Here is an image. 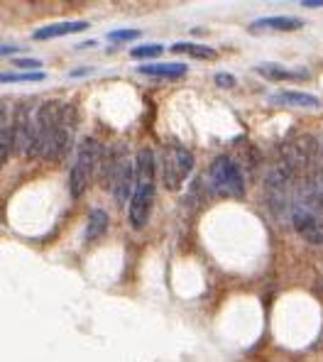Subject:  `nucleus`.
<instances>
[{
  "mask_svg": "<svg viewBox=\"0 0 323 362\" xmlns=\"http://www.w3.org/2000/svg\"><path fill=\"white\" fill-rule=\"evenodd\" d=\"M155 191H157V159L152 150H140L135 159V191L128 206V221L135 230L150 223L152 206H155Z\"/></svg>",
  "mask_w": 323,
  "mask_h": 362,
  "instance_id": "obj_1",
  "label": "nucleus"
},
{
  "mask_svg": "<svg viewBox=\"0 0 323 362\" xmlns=\"http://www.w3.org/2000/svg\"><path fill=\"white\" fill-rule=\"evenodd\" d=\"M98 162H100L98 142L93 137H86L78 145L76 157L71 162V172H69V194H71V199H81L86 194V189L91 186L93 177H96Z\"/></svg>",
  "mask_w": 323,
  "mask_h": 362,
  "instance_id": "obj_2",
  "label": "nucleus"
},
{
  "mask_svg": "<svg viewBox=\"0 0 323 362\" xmlns=\"http://www.w3.org/2000/svg\"><path fill=\"white\" fill-rule=\"evenodd\" d=\"M160 169H162L164 186L169 191H179L194 169V154L184 145H179V142H169L162 150Z\"/></svg>",
  "mask_w": 323,
  "mask_h": 362,
  "instance_id": "obj_3",
  "label": "nucleus"
},
{
  "mask_svg": "<svg viewBox=\"0 0 323 362\" xmlns=\"http://www.w3.org/2000/svg\"><path fill=\"white\" fill-rule=\"evenodd\" d=\"M209 184L213 194L223 196V199H242L245 196V179H242L240 167L230 157L213 159L209 169Z\"/></svg>",
  "mask_w": 323,
  "mask_h": 362,
  "instance_id": "obj_4",
  "label": "nucleus"
},
{
  "mask_svg": "<svg viewBox=\"0 0 323 362\" xmlns=\"http://www.w3.org/2000/svg\"><path fill=\"white\" fill-rule=\"evenodd\" d=\"M291 226L294 230L304 238L306 243L321 245L323 243V218L316 209H311L309 204H296L291 209Z\"/></svg>",
  "mask_w": 323,
  "mask_h": 362,
  "instance_id": "obj_5",
  "label": "nucleus"
},
{
  "mask_svg": "<svg viewBox=\"0 0 323 362\" xmlns=\"http://www.w3.org/2000/svg\"><path fill=\"white\" fill-rule=\"evenodd\" d=\"M74 132H76V113H74L71 105H66L64 118H61V122L54 127V132L49 135L42 157H47V159H61V157H64V154L69 152V147H71Z\"/></svg>",
  "mask_w": 323,
  "mask_h": 362,
  "instance_id": "obj_6",
  "label": "nucleus"
},
{
  "mask_svg": "<svg viewBox=\"0 0 323 362\" xmlns=\"http://www.w3.org/2000/svg\"><path fill=\"white\" fill-rule=\"evenodd\" d=\"M110 191H113L115 201L120 206L132 199V191H135V164L128 157H123V162H120L118 172L113 177V184H110Z\"/></svg>",
  "mask_w": 323,
  "mask_h": 362,
  "instance_id": "obj_7",
  "label": "nucleus"
},
{
  "mask_svg": "<svg viewBox=\"0 0 323 362\" xmlns=\"http://www.w3.org/2000/svg\"><path fill=\"white\" fill-rule=\"evenodd\" d=\"M304 23L299 18H287V15H279V18H262L255 20L250 25V32H294L301 30Z\"/></svg>",
  "mask_w": 323,
  "mask_h": 362,
  "instance_id": "obj_8",
  "label": "nucleus"
},
{
  "mask_svg": "<svg viewBox=\"0 0 323 362\" xmlns=\"http://www.w3.org/2000/svg\"><path fill=\"white\" fill-rule=\"evenodd\" d=\"M272 103L279 105H296V108H321V100L311 93H301V90H277L269 95Z\"/></svg>",
  "mask_w": 323,
  "mask_h": 362,
  "instance_id": "obj_9",
  "label": "nucleus"
},
{
  "mask_svg": "<svg viewBox=\"0 0 323 362\" xmlns=\"http://www.w3.org/2000/svg\"><path fill=\"white\" fill-rule=\"evenodd\" d=\"M88 28L86 20H74V23H57V25H47L35 32V40H54V37H64V35H76Z\"/></svg>",
  "mask_w": 323,
  "mask_h": 362,
  "instance_id": "obj_10",
  "label": "nucleus"
},
{
  "mask_svg": "<svg viewBox=\"0 0 323 362\" xmlns=\"http://www.w3.org/2000/svg\"><path fill=\"white\" fill-rule=\"evenodd\" d=\"M140 74H147V76H167V78H179L189 71L187 64L179 62H167V64H145V66L137 69Z\"/></svg>",
  "mask_w": 323,
  "mask_h": 362,
  "instance_id": "obj_11",
  "label": "nucleus"
},
{
  "mask_svg": "<svg viewBox=\"0 0 323 362\" xmlns=\"http://www.w3.org/2000/svg\"><path fill=\"white\" fill-rule=\"evenodd\" d=\"M257 74L269 81H294V78H309L306 71H291V69H284L279 64H259Z\"/></svg>",
  "mask_w": 323,
  "mask_h": 362,
  "instance_id": "obj_12",
  "label": "nucleus"
},
{
  "mask_svg": "<svg viewBox=\"0 0 323 362\" xmlns=\"http://www.w3.org/2000/svg\"><path fill=\"white\" fill-rule=\"evenodd\" d=\"M108 230V213L103 209H93L86 221V243H96Z\"/></svg>",
  "mask_w": 323,
  "mask_h": 362,
  "instance_id": "obj_13",
  "label": "nucleus"
},
{
  "mask_svg": "<svg viewBox=\"0 0 323 362\" xmlns=\"http://www.w3.org/2000/svg\"><path fill=\"white\" fill-rule=\"evenodd\" d=\"M177 54H187V57H194V59H216V49H211V47L206 45H196V42H177V45L172 47Z\"/></svg>",
  "mask_w": 323,
  "mask_h": 362,
  "instance_id": "obj_14",
  "label": "nucleus"
},
{
  "mask_svg": "<svg viewBox=\"0 0 323 362\" xmlns=\"http://www.w3.org/2000/svg\"><path fill=\"white\" fill-rule=\"evenodd\" d=\"M15 152V132H13V125L8 127V130L0 135V169H3V164L8 162V157Z\"/></svg>",
  "mask_w": 323,
  "mask_h": 362,
  "instance_id": "obj_15",
  "label": "nucleus"
},
{
  "mask_svg": "<svg viewBox=\"0 0 323 362\" xmlns=\"http://www.w3.org/2000/svg\"><path fill=\"white\" fill-rule=\"evenodd\" d=\"M162 52H164V45H142L132 49V57H135V59H155Z\"/></svg>",
  "mask_w": 323,
  "mask_h": 362,
  "instance_id": "obj_16",
  "label": "nucleus"
},
{
  "mask_svg": "<svg viewBox=\"0 0 323 362\" xmlns=\"http://www.w3.org/2000/svg\"><path fill=\"white\" fill-rule=\"evenodd\" d=\"M45 78V74L42 71H35V74H30V71H20V74H0V81H42Z\"/></svg>",
  "mask_w": 323,
  "mask_h": 362,
  "instance_id": "obj_17",
  "label": "nucleus"
},
{
  "mask_svg": "<svg viewBox=\"0 0 323 362\" xmlns=\"http://www.w3.org/2000/svg\"><path fill=\"white\" fill-rule=\"evenodd\" d=\"M140 37V30H113L108 32V40L110 42H132Z\"/></svg>",
  "mask_w": 323,
  "mask_h": 362,
  "instance_id": "obj_18",
  "label": "nucleus"
},
{
  "mask_svg": "<svg viewBox=\"0 0 323 362\" xmlns=\"http://www.w3.org/2000/svg\"><path fill=\"white\" fill-rule=\"evenodd\" d=\"M15 66L25 69V71H30V74H35V69H40L42 62L40 59H18V62H15Z\"/></svg>",
  "mask_w": 323,
  "mask_h": 362,
  "instance_id": "obj_19",
  "label": "nucleus"
},
{
  "mask_svg": "<svg viewBox=\"0 0 323 362\" xmlns=\"http://www.w3.org/2000/svg\"><path fill=\"white\" fill-rule=\"evenodd\" d=\"M216 83L223 88H230L235 86V76H230V74H216Z\"/></svg>",
  "mask_w": 323,
  "mask_h": 362,
  "instance_id": "obj_20",
  "label": "nucleus"
},
{
  "mask_svg": "<svg viewBox=\"0 0 323 362\" xmlns=\"http://www.w3.org/2000/svg\"><path fill=\"white\" fill-rule=\"evenodd\" d=\"M13 125V122H10V115H8V108H5L3 103H0V135H3L5 130H8V127Z\"/></svg>",
  "mask_w": 323,
  "mask_h": 362,
  "instance_id": "obj_21",
  "label": "nucleus"
},
{
  "mask_svg": "<svg viewBox=\"0 0 323 362\" xmlns=\"http://www.w3.org/2000/svg\"><path fill=\"white\" fill-rule=\"evenodd\" d=\"M301 5H306V8H323V0H304Z\"/></svg>",
  "mask_w": 323,
  "mask_h": 362,
  "instance_id": "obj_22",
  "label": "nucleus"
},
{
  "mask_svg": "<svg viewBox=\"0 0 323 362\" xmlns=\"http://www.w3.org/2000/svg\"><path fill=\"white\" fill-rule=\"evenodd\" d=\"M13 52H18V47H8V45H3V47H0V57H5V54H13Z\"/></svg>",
  "mask_w": 323,
  "mask_h": 362,
  "instance_id": "obj_23",
  "label": "nucleus"
}]
</instances>
